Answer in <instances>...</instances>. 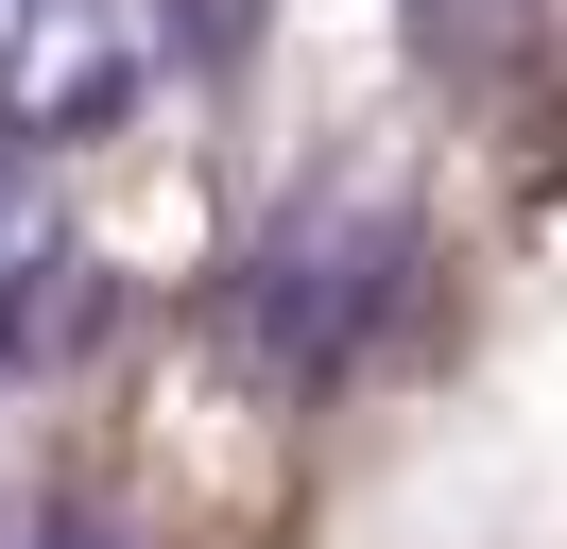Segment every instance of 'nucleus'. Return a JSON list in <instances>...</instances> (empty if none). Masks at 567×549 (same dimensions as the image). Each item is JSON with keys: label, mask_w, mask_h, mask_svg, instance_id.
<instances>
[{"label": "nucleus", "mask_w": 567, "mask_h": 549, "mask_svg": "<svg viewBox=\"0 0 567 549\" xmlns=\"http://www.w3.org/2000/svg\"><path fill=\"white\" fill-rule=\"evenodd\" d=\"M155 86V0H0V137H104Z\"/></svg>", "instance_id": "2"}, {"label": "nucleus", "mask_w": 567, "mask_h": 549, "mask_svg": "<svg viewBox=\"0 0 567 549\" xmlns=\"http://www.w3.org/2000/svg\"><path fill=\"white\" fill-rule=\"evenodd\" d=\"M52 292H70V206H52L35 137H0V343H35Z\"/></svg>", "instance_id": "3"}, {"label": "nucleus", "mask_w": 567, "mask_h": 549, "mask_svg": "<svg viewBox=\"0 0 567 549\" xmlns=\"http://www.w3.org/2000/svg\"><path fill=\"white\" fill-rule=\"evenodd\" d=\"M395 274H413V224H395V206H361V189L292 206V224L258 240V274H241V343H258V377H344L361 327L395 309Z\"/></svg>", "instance_id": "1"}, {"label": "nucleus", "mask_w": 567, "mask_h": 549, "mask_svg": "<svg viewBox=\"0 0 567 549\" xmlns=\"http://www.w3.org/2000/svg\"><path fill=\"white\" fill-rule=\"evenodd\" d=\"M516 18H533V0H413L430 52H482V34H516Z\"/></svg>", "instance_id": "4"}, {"label": "nucleus", "mask_w": 567, "mask_h": 549, "mask_svg": "<svg viewBox=\"0 0 567 549\" xmlns=\"http://www.w3.org/2000/svg\"><path fill=\"white\" fill-rule=\"evenodd\" d=\"M0 549H121L104 515H0Z\"/></svg>", "instance_id": "5"}]
</instances>
